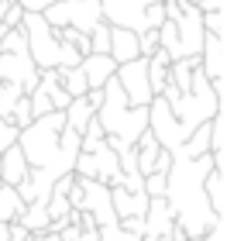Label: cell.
<instances>
[{
  "label": "cell",
  "instance_id": "44dd1931",
  "mask_svg": "<svg viewBox=\"0 0 251 241\" xmlns=\"http://www.w3.org/2000/svg\"><path fill=\"white\" fill-rule=\"evenodd\" d=\"M203 189H206L210 207L224 217V210H227V200H224V172H220V169H210V172L203 176Z\"/></svg>",
  "mask_w": 251,
  "mask_h": 241
},
{
  "label": "cell",
  "instance_id": "5bb4252c",
  "mask_svg": "<svg viewBox=\"0 0 251 241\" xmlns=\"http://www.w3.org/2000/svg\"><path fill=\"white\" fill-rule=\"evenodd\" d=\"M110 203H114V214L117 220L121 217H145L148 210V193L145 189H124V186H110Z\"/></svg>",
  "mask_w": 251,
  "mask_h": 241
},
{
  "label": "cell",
  "instance_id": "4fadbf2b",
  "mask_svg": "<svg viewBox=\"0 0 251 241\" xmlns=\"http://www.w3.org/2000/svg\"><path fill=\"white\" fill-rule=\"evenodd\" d=\"M200 69L206 73V80H210V83L224 80V35H213V31H206V35H203Z\"/></svg>",
  "mask_w": 251,
  "mask_h": 241
},
{
  "label": "cell",
  "instance_id": "4316f807",
  "mask_svg": "<svg viewBox=\"0 0 251 241\" xmlns=\"http://www.w3.org/2000/svg\"><path fill=\"white\" fill-rule=\"evenodd\" d=\"M158 49V28H145V31H138V55H151Z\"/></svg>",
  "mask_w": 251,
  "mask_h": 241
},
{
  "label": "cell",
  "instance_id": "52a82bcc",
  "mask_svg": "<svg viewBox=\"0 0 251 241\" xmlns=\"http://www.w3.org/2000/svg\"><path fill=\"white\" fill-rule=\"evenodd\" d=\"M148 131L155 134V141H158L165 152H179V148H182V141L193 134V131H186V128L176 121V114H172L169 100H165V97H158V93L148 100Z\"/></svg>",
  "mask_w": 251,
  "mask_h": 241
},
{
  "label": "cell",
  "instance_id": "2e32d148",
  "mask_svg": "<svg viewBox=\"0 0 251 241\" xmlns=\"http://www.w3.org/2000/svg\"><path fill=\"white\" fill-rule=\"evenodd\" d=\"M28 159H25V152H21V145L14 141V145H7L4 152H0V183H11V186H18L25 176H28Z\"/></svg>",
  "mask_w": 251,
  "mask_h": 241
},
{
  "label": "cell",
  "instance_id": "cb8c5ba5",
  "mask_svg": "<svg viewBox=\"0 0 251 241\" xmlns=\"http://www.w3.org/2000/svg\"><path fill=\"white\" fill-rule=\"evenodd\" d=\"M25 90L18 86V83H11V80H0V114H11V107L18 104V97H21Z\"/></svg>",
  "mask_w": 251,
  "mask_h": 241
},
{
  "label": "cell",
  "instance_id": "e0dca14e",
  "mask_svg": "<svg viewBox=\"0 0 251 241\" xmlns=\"http://www.w3.org/2000/svg\"><path fill=\"white\" fill-rule=\"evenodd\" d=\"M107 55H110L117 66L127 62V59H134V55H138V31L110 25V49H107Z\"/></svg>",
  "mask_w": 251,
  "mask_h": 241
},
{
  "label": "cell",
  "instance_id": "3957f363",
  "mask_svg": "<svg viewBox=\"0 0 251 241\" xmlns=\"http://www.w3.org/2000/svg\"><path fill=\"white\" fill-rule=\"evenodd\" d=\"M169 107H172L176 121H179L186 131H193V128L206 124V121L224 107V80L210 83V80H206V73H203V69H200V62H196V66H193L189 90H186V93H179Z\"/></svg>",
  "mask_w": 251,
  "mask_h": 241
},
{
  "label": "cell",
  "instance_id": "9a60e30c",
  "mask_svg": "<svg viewBox=\"0 0 251 241\" xmlns=\"http://www.w3.org/2000/svg\"><path fill=\"white\" fill-rule=\"evenodd\" d=\"M79 69H83V76H86V90H90V86H103V83L114 76L117 62H114L107 52H86V55L79 59Z\"/></svg>",
  "mask_w": 251,
  "mask_h": 241
},
{
  "label": "cell",
  "instance_id": "4dcf8cb0",
  "mask_svg": "<svg viewBox=\"0 0 251 241\" xmlns=\"http://www.w3.org/2000/svg\"><path fill=\"white\" fill-rule=\"evenodd\" d=\"M31 241H59L55 231H42V234H31Z\"/></svg>",
  "mask_w": 251,
  "mask_h": 241
},
{
  "label": "cell",
  "instance_id": "8fae6325",
  "mask_svg": "<svg viewBox=\"0 0 251 241\" xmlns=\"http://www.w3.org/2000/svg\"><path fill=\"white\" fill-rule=\"evenodd\" d=\"M38 76H42V69L31 62L28 52H0V80H11L25 93H31L38 86Z\"/></svg>",
  "mask_w": 251,
  "mask_h": 241
},
{
  "label": "cell",
  "instance_id": "7402d4cb",
  "mask_svg": "<svg viewBox=\"0 0 251 241\" xmlns=\"http://www.w3.org/2000/svg\"><path fill=\"white\" fill-rule=\"evenodd\" d=\"M55 73H59V83H62V90L69 97H83L86 93V76H83L79 66H66V69H55Z\"/></svg>",
  "mask_w": 251,
  "mask_h": 241
},
{
  "label": "cell",
  "instance_id": "f546056e",
  "mask_svg": "<svg viewBox=\"0 0 251 241\" xmlns=\"http://www.w3.org/2000/svg\"><path fill=\"white\" fill-rule=\"evenodd\" d=\"M169 162H172V152H165V148H162V152H158V159H155V169H158V172H165V169H169Z\"/></svg>",
  "mask_w": 251,
  "mask_h": 241
},
{
  "label": "cell",
  "instance_id": "f1b7e54d",
  "mask_svg": "<svg viewBox=\"0 0 251 241\" xmlns=\"http://www.w3.org/2000/svg\"><path fill=\"white\" fill-rule=\"evenodd\" d=\"M203 28H206V31H213V35H224V14H220V7L203 11Z\"/></svg>",
  "mask_w": 251,
  "mask_h": 241
},
{
  "label": "cell",
  "instance_id": "1f68e13d",
  "mask_svg": "<svg viewBox=\"0 0 251 241\" xmlns=\"http://www.w3.org/2000/svg\"><path fill=\"white\" fill-rule=\"evenodd\" d=\"M121 241H145L141 234H131V231H121Z\"/></svg>",
  "mask_w": 251,
  "mask_h": 241
},
{
  "label": "cell",
  "instance_id": "83f0119b",
  "mask_svg": "<svg viewBox=\"0 0 251 241\" xmlns=\"http://www.w3.org/2000/svg\"><path fill=\"white\" fill-rule=\"evenodd\" d=\"M14 141H18V128L11 124V117L0 114V152H4L7 145H14Z\"/></svg>",
  "mask_w": 251,
  "mask_h": 241
},
{
  "label": "cell",
  "instance_id": "6da1fadb",
  "mask_svg": "<svg viewBox=\"0 0 251 241\" xmlns=\"http://www.w3.org/2000/svg\"><path fill=\"white\" fill-rule=\"evenodd\" d=\"M217 169L213 165V155L203 152V155H182V152H172V162L165 169V200L176 214V224L196 238V234H206L220 214L210 207L206 200V189H203V176Z\"/></svg>",
  "mask_w": 251,
  "mask_h": 241
},
{
  "label": "cell",
  "instance_id": "603a6c76",
  "mask_svg": "<svg viewBox=\"0 0 251 241\" xmlns=\"http://www.w3.org/2000/svg\"><path fill=\"white\" fill-rule=\"evenodd\" d=\"M21 18H25V7L18 0H0V25L4 28H18Z\"/></svg>",
  "mask_w": 251,
  "mask_h": 241
},
{
  "label": "cell",
  "instance_id": "484cf974",
  "mask_svg": "<svg viewBox=\"0 0 251 241\" xmlns=\"http://www.w3.org/2000/svg\"><path fill=\"white\" fill-rule=\"evenodd\" d=\"M7 117H11V124H14L18 131L31 121V100H28V93H21V97H18V104L11 107V114H7Z\"/></svg>",
  "mask_w": 251,
  "mask_h": 241
},
{
  "label": "cell",
  "instance_id": "d4e9b609",
  "mask_svg": "<svg viewBox=\"0 0 251 241\" xmlns=\"http://www.w3.org/2000/svg\"><path fill=\"white\" fill-rule=\"evenodd\" d=\"M28 100H31V117H42V114H49V110H55L52 107V100H49V90L38 83L31 93H28Z\"/></svg>",
  "mask_w": 251,
  "mask_h": 241
},
{
  "label": "cell",
  "instance_id": "5b68a950",
  "mask_svg": "<svg viewBox=\"0 0 251 241\" xmlns=\"http://www.w3.org/2000/svg\"><path fill=\"white\" fill-rule=\"evenodd\" d=\"M62 128H66V114H62V110H49V114H42V117H31V121L18 131V145H21V152H25V159H28L31 169L45 165V162L55 155Z\"/></svg>",
  "mask_w": 251,
  "mask_h": 241
},
{
  "label": "cell",
  "instance_id": "7a4b0ae2",
  "mask_svg": "<svg viewBox=\"0 0 251 241\" xmlns=\"http://www.w3.org/2000/svg\"><path fill=\"white\" fill-rule=\"evenodd\" d=\"M21 28L28 35V55L38 69H66V66H79V52L76 45L62 42L59 38V28H52L42 11H25L21 18Z\"/></svg>",
  "mask_w": 251,
  "mask_h": 241
},
{
  "label": "cell",
  "instance_id": "d6986e66",
  "mask_svg": "<svg viewBox=\"0 0 251 241\" xmlns=\"http://www.w3.org/2000/svg\"><path fill=\"white\" fill-rule=\"evenodd\" d=\"M21 210H25V200H21V193H18V186H11V183H0V220H18L21 217Z\"/></svg>",
  "mask_w": 251,
  "mask_h": 241
},
{
  "label": "cell",
  "instance_id": "7c38bea8",
  "mask_svg": "<svg viewBox=\"0 0 251 241\" xmlns=\"http://www.w3.org/2000/svg\"><path fill=\"white\" fill-rule=\"evenodd\" d=\"M176 224V214L169 207L165 196H148V210H145V231L141 238L145 241H158L162 234H169V227Z\"/></svg>",
  "mask_w": 251,
  "mask_h": 241
},
{
  "label": "cell",
  "instance_id": "ba28073f",
  "mask_svg": "<svg viewBox=\"0 0 251 241\" xmlns=\"http://www.w3.org/2000/svg\"><path fill=\"white\" fill-rule=\"evenodd\" d=\"M114 76H117V83H121L131 107H148V100L155 93H151V83H148V59L145 55H134V59L121 62L114 69Z\"/></svg>",
  "mask_w": 251,
  "mask_h": 241
},
{
  "label": "cell",
  "instance_id": "ffe728a7",
  "mask_svg": "<svg viewBox=\"0 0 251 241\" xmlns=\"http://www.w3.org/2000/svg\"><path fill=\"white\" fill-rule=\"evenodd\" d=\"M169 52H162V49H155L151 55H148V83H151V93H158L165 83H169Z\"/></svg>",
  "mask_w": 251,
  "mask_h": 241
},
{
  "label": "cell",
  "instance_id": "8992f818",
  "mask_svg": "<svg viewBox=\"0 0 251 241\" xmlns=\"http://www.w3.org/2000/svg\"><path fill=\"white\" fill-rule=\"evenodd\" d=\"M42 18L52 25V28H76V31H86L103 21L100 14V0H55L42 11Z\"/></svg>",
  "mask_w": 251,
  "mask_h": 241
},
{
  "label": "cell",
  "instance_id": "ac0fdd59",
  "mask_svg": "<svg viewBox=\"0 0 251 241\" xmlns=\"http://www.w3.org/2000/svg\"><path fill=\"white\" fill-rule=\"evenodd\" d=\"M31 234H42V231H49V224H52V217H49V207H45V200H28L25 203V210H21V217H18Z\"/></svg>",
  "mask_w": 251,
  "mask_h": 241
},
{
  "label": "cell",
  "instance_id": "277c9868",
  "mask_svg": "<svg viewBox=\"0 0 251 241\" xmlns=\"http://www.w3.org/2000/svg\"><path fill=\"white\" fill-rule=\"evenodd\" d=\"M97 121L103 124L107 134L124 138L127 145H134L138 134L148 128V107H131L124 90H121V83H117V76H110L103 83V100L97 107Z\"/></svg>",
  "mask_w": 251,
  "mask_h": 241
},
{
  "label": "cell",
  "instance_id": "30bf717a",
  "mask_svg": "<svg viewBox=\"0 0 251 241\" xmlns=\"http://www.w3.org/2000/svg\"><path fill=\"white\" fill-rule=\"evenodd\" d=\"M151 0H100V14L107 25L117 28H131V31H145V11Z\"/></svg>",
  "mask_w": 251,
  "mask_h": 241
},
{
  "label": "cell",
  "instance_id": "9c48e42d",
  "mask_svg": "<svg viewBox=\"0 0 251 241\" xmlns=\"http://www.w3.org/2000/svg\"><path fill=\"white\" fill-rule=\"evenodd\" d=\"M76 179L83 186V207L79 210H86L97 220V227L117 224V214H114V203H110V186L103 179H83V176H76Z\"/></svg>",
  "mask_w": 251,
  "mask_h": 241
}]
</instances>
